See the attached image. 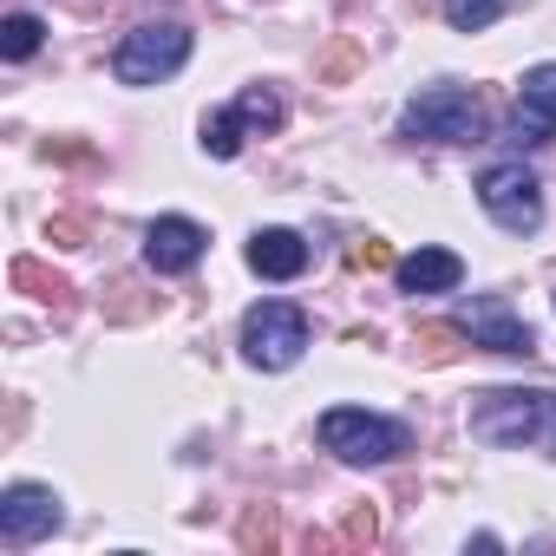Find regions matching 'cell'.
<instances>
[{"label": "cell", "instance_id": "cell-1", "mask_svg": "<svg viewBox=\"0 0 556 556\" xmlns=\"http://www.w3.org/2000/svg\"><path fill=\"white\" fill-rule=\"evenodd\" d=\"M302 348H308V315L295 302H255L242 315V361L249 367L282 374V367L302 361Z\"/></svg>", "mask_w": 556, "mask_h": 556}, {"label": "cell", "instance_id": "cell-2", "mask_svg": "<svg viewBox=\"0 0 556 556\" xmlns=\"http://www.w3.org/2000/svg\"><path fill=\"white\" fill-rule=\"evenodd\" d=\"M400 125H406V138H426V144H478L484 138V105L465 86H426L406 105Z\"/></svg>", "mask_w": 556, "mask_h": 556}, {"label": "cell", "instance_id": "cell-3", "mask_svg": "<svg viewBox=\"0 0 556 556\" xmlns=\"http://www.w3.org/2000/svg\"><path fill=\"white\" fill-rule=\"evenodd\" d=\"M543 419H549V393H523V387H491L465 413L478 445H523L543 432Z\"/></svg>", "mask_w": 556, "mask_h": 556}, {"label": "cell", "instance_id": "cell-4", "mask_svg": "<svg viewBox=\"0 0 556 556\" xmlns=\"http://www.w3.org/2000/svg\"><path fill=\"white\" fill-rule=\"evenodd\" d=\"M321 445L348 465H393L406 452V426L361 413V406H334V413H321Z\"/></svg>", "mask_w": 556, "mask_h": 556}, {"label": "cell", "instance_id": "cell-5", "mask_svg": "<svg viewBox=\"0 0 556 556\" xmlns=\"http://www.w3.org/2000/svg\"><path fill=\"white\" fill-rule=\"evenodd\" d=\"M190 60V27H131L112 53L118 86H164Z\"/></svg>", "mask_w": 556, "mask_h": 556}, {"label": "cell", "instance_id": "cell-6", "mask_svg": "<svg viewBox=\"0 0 556 556\" xmlns=\"http://www.w3.org/2000/svg\"><path fill=\"white\" fill-rule=\"evenodd\" d=\"M478 203H484V216H491L497 229H510V236H530V229L543 223V184H536L523 164H491V170L478 177Z\"/></svg>", "mask_w": 556, "mask_h": 556}, {"label": "cell", "instance_id": "cell-7", "mask_svg": "<svg viewBox=\"0 0 556 556\" xmlns=\"http://www.w3.org/2000/svg\"><path fill=\"white\" fill-rule=\"evenodd\" d=\"M60 523H66V510L47 484H8L0 491V543L8 549H27V543L53 536Z\"/></svg>", "mask_w": 556, "mask_h": 556}, {"label": "cell", "instance_id": "cell-8", "mask_svg": "<svg viewBox=\"0 0 556 556\" xmlns=\"http://www.w3.org/2000/svg\"><path fill=\"white\" fill-rule=\"evenodd\" d=\"M203 249H210V229L190 223V216H157V223L144 229V262H151L157 275H184V268H197Z\"/></svg>", "mask_w": 556, "mask_h": 556}, {"label": "cell", "instance_id": "cell-9", "mask_svg": "<svg viewBox=\"0 0 556 556\" xmlns=\"http://www.w3.org/2000/svg\"><path fill=\"white\" fill-rule=\"evenodd\" d=\"M510 138H517V144H549V138H556V60H543V66L523 73Z\"/></svg>", "mask_w": 556, "mask_h": 556}, {"label": "cell", "instance_id": "cell-10", "mask_svg": "<svg viewBox=\"0 0 556 556\" xmlns=\"http://www.w3.org/2000/svg\"><path fill=\"white\" fill-rule=\"evenodd\" d=\"M393 282H400V295H452L465 282V262L432 242V249H413L393 262Z\"/></svg>", "mask_w": 556, "mask_h": 556}, {"label": "cell", "instance_id": "cell-11", "mask_svg": "<svg viewBox=\"0 0 556 556\" xmlns=\"http://www.w3.org/2000/svg\"><path fill=\"white\" fill-rule=\"evenodd\" d=\"M465 334H471V348H491V354H536V334L510 315V302H504V295H484V302L471 308Z\"/></svg>", "mask_w": 556, "mask_h": 556}, {"label": "cell", "instance_id": "cell-12", "mask_svg": "<svg viewBox=\"0 0 556 556\" xmlns=\"http://www.w3.org/2000/svg\"><path fill=\"white\" fill-rule=\"evenodd\" d=\"M249 268L262 275V282H295V275L308 268V242L295 229H255L249 236Z\"/></svg>", "mask_w": 556, "mask_h": 556}, {"label": "cell", "instance_id": "cell-13", "mask_svg": "<svg viewBox=\"0 0 556 556\" xmlns=\"http://www.w3.org/2000/svg\"><path fill=\"white\" fill-rule=\"evenodd\" d=\"M8 275H14V289H27V295H40L47 308H60V315L73 308V282H66V275H53V268H40L34 255H21V262H14Z\"/></svg>", "mask_w": 556, "mask_h": 556}, {"label": "cell", "instance_id": "cell-14", "mask_svg": "<svg viewBox=\"0 0 556 556\" xmlns=\"http://www.w3.org/2000/svg\"><path fill=\"white\" fill-rule=\"evenodd\" d=\"M510 14V0H445V21L458 27V34H484V27H497Z\"/></svg>", "mask_w": 556, "mask_h": 556}, {"label": "cell", "instance_id": "cell-15", "mask_svg": "<svg viewBox=\"0 0 556 556\" xmlns=\"http://www.w3.org/2000/svg\"><path fill=\"white\" fill-rule=\"evenodd\" d=\"M242 125H249V118H242L236 105H229V112H210V118H203V151H210V157H236V151H242Z\"/></svg>", "mask_w": 556, "mask_h": 556}, {"label": "cell", "instance_id": "cell-16", "mask_svg": "<svg viewBox=\"0 0 556 556\" xmlns=\"http://www.w3.org/2000/svg\"><path fill=\"white\" fill-rule=\"evenodd\" d=\"M40 40H47V27L34 14H8V21H0V53H8V60H34Z\"/></svg>", "mask_w": 556, "mask_h": 556}, {"label": "cell", "instance_id": "cell-17", "mask_svg": "<svg viewBox=\"0 0 556 556\" xmlns=\"http://www.w3.org/2000/svg\"><path fill=\"white\" fill-rule=\"evenodd\" d=\"M458 348H471V334H465V328H452V321H432V328H419V361L445 367Z\"/></svg>", "mask_w": 556, "mask_h": 556}, {"label": "cell", "instance_id": "cell-18", "mask_svg": "<svg viewBox=\"0 0 556 556\" xmlns=\"http://www.w3.org/2000/svg\"><path fill=\"white\" fill-rule=\"evenodd\" d=\"M236 112H242L249 125H262V131H275V125H282V99H275L268 86H249V92L236 99Z\"/></svg>", "mask_w": 556, "mask_h": 556}, {"label": "cell", "instance_id": "cell-19", "mask_svg": "<svg viewBox=\"0 0 556 556\" xmlns=\"http://www.w3.org/2000/svg\"><path fill=\"white\" fill-rule=\"evenodd\" d=\"M361 66V47L354 40H341V47H328V60H321V79H348Z\"/></svg>", "mask_w": 556, "mask_h": 556}, {"label": "cell", "instance_id": "cell-20", "mask_svg": "<svg viewBox=\"0 0 556 556\" xmlns=\"http://www.w3.org/2000/svg\"><path fill=\"white\" fill-rule=\"evenodd\" d=\"M380 536V523H374V510L361 504V510H348V523H341V543H374Z\"/></svg>", "mask_w": 556, "mask_h": 556}, {"label": "cell", "instance_id": "cell-21", "mask_svg": "<svg viewBox=\"0 0 556 556\" xmlns=\"http://www.w3.org/2000/svg\"><path fill=\"white\" fill-rule=\"evenodd\" d=\"M47 236H53L60 249H79V242H86V223H79V216H53V223H47Z\"/></svg>", "mask_w": 556, "mask_h": 556}, {"label": "cell", "instance_id": "cell-22", "mask_svg": "<svg viewBox=\"0 0 556 556\" xmlns=\"http://www.w3.org/2000/svg\"><path fill=\"white\" fill-rule=\"evenodd\" d=\"M348 262H354V268H387L393 255H387V242H354V249H348Z\"/></svg>", "mask_w": 556, "mask_h": 556}, {"label": "cell", "instance_id": "cell-23", "mask_svg": "<svg viewBox=\"0 0 556 556\" xmlns=\"http://www.w3.org/2000/svg\"><path fill=\"white\" fill-rule=\"evenodd\" d=\"M242 543H249V549H255V543L268 549V543H275V523H268V517H242Z\"/></svg>", "mask_w": 556, "mask_h": 556}]
</instances>
